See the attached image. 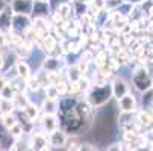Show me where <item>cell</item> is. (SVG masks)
I'll list each match as a JSON object with an SVG mask.
<instances>
[{
    "label": "cell",
    "mask_w": 153,
    "mask_h": 151,
    "mask_svg": "<svg viewBox=\"0 0 153 151\" xmlns=\"http://www.w3.org/2000/svg\"><path fill=\"white\" fill-rule=\"evenodd\" d=\"M112 97L111 85L106 83H94L91 85V88L88 89V103L93 107H100L105 103L109 101V98Z\"/></svg>",
    "instance_id": "6da1fadb"
},
{
    "label": "cell",
    "mask_w": 153,
    "mask_h": 151,
    "mask_svg": "<svg viewBox=\"0 0 153 151\" xmlns=\"http://www.w3.org/2000/svg\"><path fill=\"white\" fill-rule=\"evenodd\" d=\"M132 83L135 86V89L140 91V92H144L149 88H152V77L149 74V70L143 65V63L135 67V70L132 73Z\"/></svg>",
    "instance_id": "7a4b0ae2"
},
{
    "label": "cell",
    "mask_w": 153,
    "mask_h": 151,
    "mask_svg": "<svg viewBox=\"0 0 153 151\" xmlns=\"http://www.w3.org/2000/svg\"><path fill=\"white\" fill-rule=\"evenodd\" d=\"M32 26V21L29 18V14H14L11 20V32L23 35L29 27Z\"/></svg>",
    "instance_id": "3957f363"
},
{
    "label": "cell",
    "mask_w": 153,
    "mask_h": 151,
    "mask_svg": "<svg viewBox=\"0 0 153 151\" xmlns=\"http://www.w3.org/2000/svg\"><path fill=\"white\" fill-rule=\"evenodd\" d=\"M118 107L121 112H127V113H134L137 110V98L134 94H124L123 97L118 98Z\"/></svg>",
    "instance_id": "277c9868"
},
{
    "label": "cell",
    "mask_w": 153,
    "mask_h": 151,
    "mask_svg": "<svg viewBox=\"0 0 153 151\" xmlns=\"http://www.w3.org/2000/svg\"><path fill=\"white\" fill-rule=\"evenodd\" d=\"M49 135V142L52 147H56V148H61V147H65V144H67V133H65L64 130H59V127L56 128V130L47 133Z\"/></svg>",
    "instance_id": "5b68a950"
},
{
    "label": "cell",
    "mask_w": 153,
    "mask_h": 151,
    "mask_svg": "<svg viewBox=\"0 0 153 151\" xmlns=\"http://www.w3.org/2000/svg\"><path fill=\"white\" fill-rule=\"evenodd\" d=\"M12 15H14V11L11 5H6V8L0 12V32H11Z\"/></svg>",
    "instance_id": "8992f818"
},
{
    "label": "cell",
    "mask_w": 153,
    "mask_h": 151,
    "mask_svg": "<svg viewBox=\"0 0 153 151\" xmlns=\"http://www.w3.org/2000/svg\"><path fill=\"white\" fill-rule=\"evenodd\" d=\"M33 2L32 0H12L11 8L14 14H30Z\"/></svg>",
    "instance_id": "52a82bcc"
},
{
    "label": "cell",
    "mask_w": 153,
    "mask_h": 151,
    "mask_svg": "<svg viewBox=\"0 0 153 151\" xmlns=\"http://www.w3.org/2000/svg\"><path fill=\"white\" fill-rule=\"evenodd\" d=\"M111 91H112V97H115L117 100L120 97H123L124 94L129 92V85L124 79H117L112 85H111Z\"/></svg>",
    "instance_id": "ba28073f"
},
{
    "label": "cell",
    "mask_w": 153,
    "mask_h": 151,
    "mask_svg": "<svg viewBox=\"0 0 153 151\" xmlns=\"http://www.w3.org/2000/svg\"><path fill=\"white\" fill-rule=\"evenodd\" d=\"M41 127H42V130H44L46 133H50V132L56 130V128L59 127V122H58L56 115H47V113H44L42 121H41Z\"/></svg>",
    "instance_id": "9c48e42d"
},
{
    "label": "cell",
    "mask_w": 153,
    "mask_h": 151,
    "mask_svg": "<svg viewBox=\"0 0 153 151\" xmlns=\"http://www.w3.org/2000/svg\"><path fill=\"white\" fill-rule=\"evenodd\" d=\"M15 71H17V76H18L20 79H23V80H26V79L30 76V68H29V65L25 62V59H21V57L15 62Z\"/></svg>",
    "instance_id": "30bf717a"
},
{
    "label": "cell",
    "mask_w": 153,
    "mask_h": 151,
    "mask_svg": "<svg viewBox=\"0 0 153 151\" xmlns=\"http://www.w3.org/2000/svg\"><path fill=\"white\" fill-rule=\"evenodd\" d=\"M61 67H62V62H61V59L56 57V56L47 57V59L44 60V63H42V68H44L46 71H58V73H59Z\"/></svg>",
    "instance_id": "8fae6325"
},
{
    "label": "cell",
    "mask_w": 153,
    "mask_h": 151,
    "mask_svg": "<svg viewBox=\"0 0 153 151\" xmlns=\"http://www.w3.org/2000/svg\"><path fill=\"white\" fill-rule=\"evenodd\" d=\"M12 103H14L15 110H23L30 101L27 100V97H26L25 92H15V95L12 97Z\"/></svg>",
    "instance_id": "7c38bea8"
},
{
    "label": "cell",
    "mask_w": 153,
    "mask_h": 151,
    "mask_svg": "<svg viewBox=\"0 0 153 151\" xmlns=\"http://www.w3.org/2000/svg\"><path fill=\"white\" fill-rule=\"evenodd\" d=\"M71 12H73V6L67 2L59 3V6L56 9V15L59 17V20H68L71 17Z\"/></svg>",
    "instance_id": "4fadbf2b"
},
{
    "label": "cell",
    "mask_w": 153,
    "mask_h": 151,
    "mask_svg": "<svg viewBox=\"0 0 153 151\" xmlns=\"http://www.w3.org/2000/svg\"><path fill=\"white\" fill-rule=\"evenodd\" d=\"M59 110L58 106V100H52V98H46L42 103V112L47 115H56V112Z\"/></svg>",
    "instance_id": "5bb4252c"
},
{
    "label": "cell",
    "mask_w": 153,
    "mask_h": 151,
    "mask_svg": "<svg viewBox=\"0 0 153 151\" xmlns=\"http://www.w3.org/2000/svg\"><path fill=\"white\" fill-rule=\"evenodd\" d=\"M25 113V116L30 121V122H33L36 118H38V115H39V109H38V106L36 104H33V103H29L23 110H21Z\"/></svg>",
    "instance_id": "9a60e30c"
},
{
    "label": "cell",
    "mask_w": 153,
    "mask_h": 151,
    "mask_svg": "<svg viewBox=\"0 0 153 151\" xmlns=\"http://www.w3.org/2000/svg\"><path fill=\"white\" fill-rule=\"evenodd\" d=\"M8 135L12 138V139H17V138H21L25 135V127H23V124H21L20 121H17V122H14L9 128H8Z\"/></svg>",
    "instance_id": "2e32d148"
},
{
    "label": "cell",
    "mask_w": 153,
    "mask_h": 151,
    "mask_svg": "<svg viewBox=\"0 0 153 151\" xmlns=\"http://www.w3.org/2000/svg\"><path fill=\"white\" fill-rule=\"evenodd\" d=\"M18 119H17V116L14 115V112H11V113H3V115H0V124H2V127L3 128H8L14 124V122H17Z\"/></svg>",
    "instance_id": "e0dca14e"
},
{
    "label": "cell",
    "mask_w": 153,
    "mask_h": 151,
    "mask_svg": "<svg viewBox=\"0 0 153 151\" xmlns=\"http://www.w3.org/2000/svg\"><path fill=\"white\" fill-rule=\"evenodd\" d=\"M115 59L118 60L120 65H124V63H127V62L130 60V50L121 47V49L115 53Z\"/></svg>",
    "instance_id": "ac0fdd59"
},
{
    "label": "cell",
    "mask_w": 153,
    "mask_h": 151,
    "mask_svg": "<svg viewBox=\"0 0 153 151\" xmlns=\"http://www.w3.org/2000/svg\"><path fill=\"white\" fill-rule=\"evenodd\" d=\"M14 110H15V107H14L12 100H6V98L0 97V115L11 113V112H14Z\"/></svg>",
    "instance_id": "d6986e66"
},
{
    "label": "cell",
    "mask_w": 153,
    "mask_h": 151,
    "mask_svg": "<svg viewBox=\"0 0 153 151\" xmlns=\"http://www.w3.org/2000/svg\"><path fill=\"white\" fill-rule=\"evenodd\" d=\"M32 11L38 14V17H44V14H49V3L44 2H35L32 6Z\"/></svg>",
    "instance_id": "ffe728a7"
},
{
    "label": "cell",
    "mask_w": 153,
    "mask_h": 151,
    "mask_svg": "<svg viewBox=\"0 0 153 151\" xmlns=\"http://www.w3.org/2000/svg\"><path fill=\"white\" fill-rule=\"evenodd\" d=\"M26 88L30 89V91H33V92L41 88V83H39V80H38L36 76H29V77L26 79Z\"/></svg>",
    "instance_id": "44dd1931"
},
{
    "label": "cell",
    "mask_w": 153,
    "mask_h": 151,
    "mask_svg": "<svg viewBox=\"0 0 153 151\" xmlns=\"http://www.w3.org/2000/svg\"><path fill=\"white\" fill-rule=\"evenodd\" d=\"M53 85H55L56 91L59 92V95H65V94H68V83L65 82V80H62L61 77H59Z\"/></svg>",
    "instance_id": "7402d4cb"
},
{
    "label": "cell",
    "mask_w": 153,
    "mask_h": 151,
    "mask_svg": "<svg viewBox=\"0 0 153 151\" xmlns=\"http://www.w3.org/2000/svg\"><path fill=\"white\" fill-rule=\"evenodd\" d=\"M14 95H15V91H14V88H12L9 83H6V85L3 86V89L0 91V97L6 98V100H12Z\"/></svg>",
    "instance_id": "603a6c76"
},
{
    "label": "cell",
    "mask_w": 153,
    "mask_h": 151,
    "mask_svg": "<svg viewBox=\"0 0 153 151\" xmlns=\"http://www.w3.org/2000/svg\"><path fill=\"white\" fill-rule=\"evenodd\" d=\"M67 77H68V80H79L82 77V74L76 65H71L67 68Z\"/></svg>",
    "instance_id": "cb8c5ba5"
},
{
    "label": "cell",
    "mask_w": 153,
    "mask_h": 151,
    "mask_svg": "<svg viewBox=\"0 0 153 151\" xmlns=\"http://www.w3.org/2000/svg\"><path fill=\"white\" fill-rule=\"evenodd\" d=\"M61 95H59V92L56 91V88H55V85H47L46 86V98H52V100H58Z\"/></svg>",
    "instance_id": "d4e9b609"
},
{
    "label": "cell",
    "mask_w": 153,
    "mask_h": 151,
    "mask_svg": "<svg viewBox=\"0 0 153 151\" xmlns=\"http://www.w3.org/2000/svg\"><path fill=\"white\" fill-rule=\"evenodd\" d=\"M121 5H123V0H105V9H108V12L118 9Z\"/></svg>",
    "instance_id": "484cf974"
},
{
    "label": "cell",
    "mask_w": 153,
    "mask_h": 151,
    "mask_svg": "<svg viewBox=\"0 0 153 151\" xmlns=\"http://www.w3.org/2000/svg\"><path fill=\"white\" fill-rule=\"evenodd\" d=\"M82 89H80V82L79 80H70L68 83V94L70 95H74V94H79Z\"/></svg>",
    "instance_id": "4316f807"
},
{
    "label": "cell",
    "mask_w": 153,
    "mask_h": 151,
    "mask_svg": "<svg viewBox=\"0 0 153 151\" xmlns=\"http://www.w3.org/2000/svg\"><path fill=\"white\" fill-rule=\"evenodd\" d=\"M76 67L79 68V71H80V74L82 76H85L86 73H88V67H90V62L86 60V59H79V62L76 63Z\"/></svg>",
    "instance_id": "83f0119b"
},
{
    "label": "cell",
    "mask_w": 153,
    "mask_h": 151,
    "mask_svg": "<svg viewBox=\"0 0 153 151\" xmlns=\"http://www.w3.org/2000/svg\"><path fill=\"white\" fill-rule=\"evenodd\" d=\"M94 62H96V65L100 68V67H103V65H106V53L105 52H99L96 56H94V59H93Z\"/></svg>",
    "instance_id": "f1b7e54d"
},
{
    "label": "cell",
    "mask_w": 153,
    "mask_h": 151,
    "mask_svg": "<svg viewBox=\"0 0 153 151\" xmlns=\"http://www.w3.org/2000/svg\"><path fill=\"white\" fill-rule=\"evenodd\" d=\"M90 5H91V9L93 12H99L102 9H105V0H90Z\"/></svg>",
    "instance_id": "f546056e"
},
{
    "label": "cell",
    "mask_w": 153,
    "mask_h": 151,
    "mask_svg": "<svg viewBox=\"0 0 153 151\" xmlns=\"http://www.w3.org/2000/svg\"><path fill=\"white\" fill-rule=\"evenodd\" d=\"M6 83H8V79H6V76L0 73V91L3 89V86H5Z\"/></svg>",
    "instance_id": "4dcf8cb0"
},
{
    "label": "cell",
    "mask_w": 153,
    "mask_h": 151,
    "mask_svg": "<svg viewBox=\"0 0 153 151\" xmlns=\"http://www.w3.org/2000/svg\"><path fill=\"white\" fill-rule=\"evenodd\" d=\"M5 62H6L5 55H3V53H0V70H3V67H5Z\"/></svg>",
    "instance_id": "1f68e13d"
},
{
    "label": "cell",
    "mask_w": 153,
    "mask_h": 151,
    "mask_svg": "<svg viewBox=\"0 0 153 151\" xmlns=\"http://www.w3.org/2000/svg\"><path fill=\"white\" fill-rule=\"evenodd\" d=\"M6 5H8V3H6V0H0V12H2V11L6 8Z\"/></svg>",
    "instance_id": "d6a6232c"
},
{
    "label": "cell",
    "mask_w": 153,
    "mask_h": 151,
    "mask_svg": "<svg viewBox=\"0 0 153 151\" xmlns=\"http://www.w3.org/2000/svg\"><path fill=\"white\" fill-rule=\"evenodd\" d=\"M147 12H149V17H150V18H152V20H153V5H152V6H150V9H149V11H147Z\"/></svg>",
    "instance_id": "836d02e7"
},
{
    "label": "cell",
    "mask_w": 153,
    "mask_h": 151,
    "mask_svg": "<svg viewBox=\"0 0 153 151\" xmlns=\"http://www.w3.org/2000/svg\"><path fill=\"white\" fill-rule=\"evenodd\" d=\"M74 2H80V3H90V0H74Z\"/></svg>",
    "instance_id": "e575fe53"
},
{
    "label": "cell",
    "mask_w": 153,
    "mask_h": 151,
    "mask_svg": "<svg viewBox=\"0 0 153 151\" xmlns=\"http://www.w3.org/2000/svg\"><path fill=\"white\" fill-rule=\"evenodd\" d=\"M35 2H44V3H49L50 0H35Z\"/></svg>",
    "instance_id": "d590c367"
},
{
    "label": "cell",
    "mask_w": 153,
    "mask_h": 151,
    "mask_svg": "<svg viewBox=\"0 0 153 151\" xmlns=\"http://www.w3.org/2000/svg\"><path fill=\"white\" fill-rule=\"evenodd\" d=\"M0 133H3V132H2V124H0Z\"/></svg>",
    "instance_id": "8d00e7d4"
},
{
    "label": "cell",
    "mask_w": 153,
    "mask_h": 151,
    "mask_svg": "<svg viewBox=\"0 0 153 151\" xmlns=\"http://www.w3.org/2000/svg\"><path fill=\"white\" fill-rule=\"evenodd\" d=\"M152 88H153V79H152Z\"/></svg>",
    "instance_id": "74e56055"
}]
</instances>
